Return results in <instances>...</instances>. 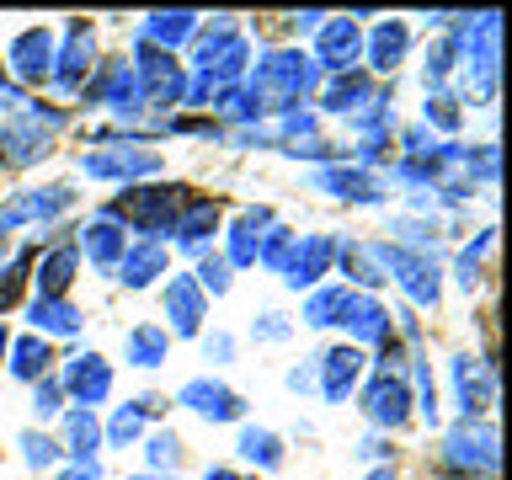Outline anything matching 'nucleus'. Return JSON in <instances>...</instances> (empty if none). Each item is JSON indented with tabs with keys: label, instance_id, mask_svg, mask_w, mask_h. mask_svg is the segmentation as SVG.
Masks as SVG:
<instances>
[{
	"label": "nucleus",
	"instance_id": "nucleus-1",
	"mask_svg": "<svg viewBox=\"0 0 512 480\" xmlns=\"http://www.w3.org/2000/svg\"><path fill=\"white\" fill-rule=\"evenodd\" d=\"M310 86H315L310 59H304V54H272V59L256 64L246 96L256 102V112H288Z\"/></svg>",
	"mask_w": 512,
	"mask_h": 480
},
{
	"label": "nucleus",
	"instance_id": "nucleus-2",
	"mask_svg": "<svg viewBox=\"0 0 512 480\" xmlns=\"http://www.w3.org/2000/svg\"><path fill=\"white\" fill-rule=\"evenodd\" d=\"M187 208V187H128L118 203H112V224L128 219L134 230L144 235H160V230H171L176 214Z\"/></svg>",
	"mask_w": 512,
	"mask_h": 480
},
{
	"label": "nucleus",
	"instance_id": "nucleus-3",
	"mask_svg": "<svg viewBox=\"0 0 512 480\" xmlns=\"http://www.w3.org/2000/svg\"><path fill=\"white\" fill-rule=\"evenodd\" d=\"M134 86L150 107H176L187 102V75L182 64H176V54H160V48L139 43V64H134Z\"/></svg>",
	"mask_w": 512,
	"mask_h": 480
},
{
	"label": "nucleus",
	"instance_id": "nucleus-4",
	"mask_svg": "<svg viewBox=\"0 0 512 480\" xmlns=\"http://www.w3.org/2000/svg\"><path fill=\"white\" fill-rule=\"evenodd\" d=\"M64 112H43V107H27L22 118H11L0 128V160L6 166H32V160L48 155V128H59Z\"/></svg>",
	"mask_w": 512,
	"mask_h": 480
},
{
	"label": "nucleus",
	"instance_id": "nucleus-5",
	"mask_svg": "<svg viewBox=\"0 0 512 480\" xmlns=\"http://www.w3.org/2000/svg\"><path fill=\"white\" fill-rule=\"evenodd\" d=\"M198 70H203L208 86H224V80H235L246 70V43L235 38L230 16H219V27L198 38Z\"/></svg>",
	"mask_w": 512,
	"mask_h": 480
},
{
	"label": "nucleus",
	"instance_id": "nucleus-6",
	"mask_svg": "<svg viewBox=\"0 0 512 480\" xmlns=\"http://www.w3.org/2000/svg\"><path fill=\"white\" fill-rule=\"evenodd\" d=\"M379 267L395 272L400 288H406L416 304H427V310L438 304V272H432L427 256H416V251H406V246H379Z\"/></svg>",
	"mask_w": 512,
	"mask_h": 480
},
{
	"label": "nucleus",
	"instance_id": "nucleus-7",
	"mask_svg": "<svg viewBox=\"0 0 512 480\" xmlns=\"http://www.w3.org/2000/svg\"><path fill=\"white\" fill-rule=\"evenodd\" d=\"M363 411L374 427H406L411 422V390L400 374H379L363 384Z\"/></svg>",
	"mask_w": 512,
	"mask_h": 480
},
{
	"label": "nucleus",
	"instance_id": "nucleus-8",
	"mask_svg": "<svg viewBox=\"0 0 512 480\" xmlns=\"http://www.w3.org/2000/svg\"><path fill=\"white\" fill-rule=\"evenodd\" d=\"M80 171L102 176V182H134V176L160 171V155L155 150H91V155H80Z\"/></svg>",
	"mask_w": 512,
	"mask_h": 480
},
{
	"label": "nucleus",
	"instance_id": "nucleus-9",
	"mask_svg": "<svg viewBox=\"0 0 512 480\" xmlns=\"http://www.w3.org/2000/svg\"><path fill=\"white\" fill-rule=\"evenodd\" d=\"M448 464H454V470H470V475H491L496 470V432L475 427V422L454 427L448 432Z\"/></svg>",
	"mask_w": 512,
	"mask_h": 480
},
{
	"label": "nucleus",
	"instance_id": "nucleus-10",
	"mask_svg": "<svg viewBox=\"0 0 512 480\" xmlns=\"http://www.w3.org/2000/svg\"><path fill=\"white\" fill-rule=\"evenodd\" d=\"M182 406H192L198 416H208V422H240V411H246V400H240L230 384H219V379H192L182 384Z\"/></svg>",
	"mask_w": 512,
	"mask_h": 480
},
{
	"label": "nucleus",
	"instance_id": "nucleus-11",
	"mask_svg": "<svg viewBox=\"0 0 512 480\" xmlns=\"http://www.w3.org/2000/svg\"><path fill=\"white\" fill-rule=\"evenodd\" d=\"M454 390H459L464 416L491 411V406H496V368L480 363V358H459V363H454Z\"/></svg>",
	"mask_w": 512,
	"mask_h": 480
},
{
	"label": "nucleus",
	"instance_id": "nucleus-12",
	"mask_svg": "<svg viewBox=\"0 0 512 480\" xmlns=\"http://www.w3.org/2000/svg\"><path fill=\"white\" fill-rule=\"evenodd\" d=\"M91 59H96V43H91V27L86 22H75L70 27V38H64V48H54V86H64V91H75L80 80H86V70H91Z\"/></svg>",
	"mask_w": 512,
	"mask_h": 480
},
{
	"label": "nucleus",
	"instance_id": "nucleus-13",
	"mask_svg": "<svg viewBox=\"0 0 512 480\" xmlns=\"http://www.w3.org/2000/svg\"><path fill=\"white\" fill-rule=\"evenodd\" d=\"M6 59H11V70L22 80H43L48 70H54V32H48V27H27L22 38H11Z\"/></svg>",
	"mask_w": 512,
	"mask_h": 480
},
{
	"label": "nucleus",
	"instance_id": "nucleus-14",
	"mask_svg": "<svg viewBox=\"0 0 512 480\" xmlns=\"http://www.w3.org/2000/svg\"><path fill=\"white\" fill-rule=\"evenodd\" d=\"M336 262V246L326 235H299V246H294V262H288L283 272V283L288 288H315L320 278H326V267Z\"/></svg>",
	"mask_w": 512,
	"mask_h": 480
},
{
	"label": "nucleus",
	"instance_id": "nucleus-15",
	"mask_svg": "<svg viewBox=\"0 0 512 480\" xmlns=\"http://www.w3.org/2000/svg\"><path fill=\"white\" fill-rule=\"evenodd\" d=\"M70 198H75L70 187L22 192L16 203H6V208H0V235H6V230H16V224H32V219H54V214H64V208H70Z\"/></svg>",
	"mask_w": 512,
	"mask_h": 480
},
{
	"label": "nucleus",
	"instance_id": "nucleus-16",
	"mask_svg": "<svg viewBox=\"0 0 512 480\" xmlns=\"http://www.w3.org/2000/svg\"><path fill=\"white\" fill-rule=\"evenodd\" d=\"M358 48H363V32L358 22H347V16H336V22L320 27V48H315V59H320V70H352V59H358Z\"/></svg>",
	"mask_w": 512,
	"mask_h": 480
},
{
	"label": "nucleus",
	"instance_id": "nucleus-17",
	"mask_svg": "<svg viewBox=\"0 0 512 480\" xmlns=\"http://www.w3.org/2000/svg\"><path fill=\"white\" fill-rule=\"evenodd\" d=\"M64 390H70L80 406H96V400H107V390H112V368H107V358H96V352H86V358H75L70 368H64Z\"/></svg>",
	"mask_w": 512,
	"mask_h": 480
},
{
	"label": "nucleus",
	"instance_id": "nucleus-18",
	"mask_svg": "<svg viewBox=\"0 0 512 480\" xmlns=\"http://www.w3.org/2000/svg\"><path fill=\"white\" fill-rule=\"evenodd\" d=\"M358 379H363V352L358 347H331L326 352V368H320V395L342 400V395L358 390Z\"/></svg>",
	"mask_w": 512,
	"mask_h": 480
},
{
	"label": "nucleus",
	"instance_id": "nucleus-19",
	"mask_svg": "<svg viewBox=\"0 0 512 480\" xmlns=\"http://www.w3.org/2000/svg\"><path fill=\"white\" fill-rule=\"evenodd\" d=\"M272 224V208H246L235 224H230V267H256V251H262V230Z\"/></svg>",
	"mask_w": 512,
	"mask_h": 480
},
{
	"label": "nucleus",
	"instance_id": "nucleus-20",
	"mask_svg": "<svg viewBox=\"0 0 512 480\" xmlns=\"http://www.w3.org/2000/svg\"><path fill=\"white\" fill-rule=\"evenodd\" d=\"M166 315H171V331L176 336H198V326H203V288L192 283V278H171Z\"/></svg>",
	"mask_w": 512,
	"mask_h": 480
},
{
	"label": "nucleus",
	"instance_id": "nucleus-21",
	"mask_svg": "<svg viewBox=\"0 0 512 480\" xmlns=\"http://www.w3.org/2000/svg\"><path fill=\"white\" fill-rule=\"evenodd\" d=\"M75 267H80V251L75 246H54V251H48L43 262H38V278H32V283H38V299H64V294H70Z\"/></svg>",
	"mask_w": 512,
	"mask_h": 480
},
{
	"label": "nucleus",
	"instance_id": "nucleus-22",
	"mask_svg": "<svg viewBox=\"0 0 512 480\" xmlns=\"http://www.w3.org/2000/svg\"><path fill=\"white\" fill-rule=\"evenodd\" d=\"M192 32H198V16H192V11H155L150 22H144V32H139V43L171 54V48H182Z\"/></svg>",
	"mask_w": 512,
	"mask_h": 480
},
{
	"label": "nucleus",
	"instance_id": "nucleus-23",
	"mask_svg": "<svg viewBox=\"0 0 512 480\" xmlns=\"http://www.w3.org/2000/svg\"><path fill=\"white\" fill-rule=\"evenodd\" d=\"M347 331L358 336V342H390V310H384L379 299H363V294H352V304H347Z\"/></svg>",
	"mask_w": 512,
	"mask_h": 480
},
{
	"label": "nucleus",
	"instance_id": "nucleus-24",
	"mask_svg": "<svg viewBox=\"0 0 512 480\" xmlns=\"http://www.w3.org/2000/svg\"><path fill=\"white\" fill-rule=\"evenodd\" d=\"M315 182L326 187L331 198H352V203H374V198H384L379 176H368V171H352V166H331V171H320Z\"/></svg>",
	"mask_w": 512,
	"mask_h": 480
},
{
	"label": "nucleus",
	"instance_id": "nucleus-25",
	"mask_svg": "<svg viewBox=\"0 0 512 480\" xmlns=\"http://www.w3.org/2000/svg\"><path fill=\"white\" fill-rule=\"evenodd\" d=\"M80 246H86V256H91L96 267H118L123 251H128V240H123V230L112 219H96V224L80 230Z\"/></svg>",
	"mask_w": 512,
	"mask_h": 480
},
{
	"label": "nucleus",
	"instance_id": "nucleus-26",
	"mask_svg": "<svg viewBox=\"0 0 512 480\" xmlns=\"http://www.w3.org/2000/svg\"><path fill=\"white\" fill-rule=\"evenodd\" d=\"M406 48H411V32L406 22H379L374 32H368V59H374V70H395L400 59H406Z\"/></svg>",
	"mask_w": 512,
	"mask_h": 480
},
{
	"label": "nucleus",
	"instance_id": "nucleus-27",
	"mask_svg": "<svg viewBox=\"0 0 512 480\" xmlns=\"http://www.w3.org/2000/svg\"><path fill=\"white\" fill-rule=\"evenodd\" d=\"M118 272H123L128 288H150L160 272H166V251H160L155 240H144V246H128L123 262H118Z\"/></svg>",
	"mask_w": 512,
	"mask_h": 480
},
{
	"label": "nucleus",
	"instance_id": "nucleus-28",
	"mask_svg": "<svg viewBox=\"0 0 512 480\" xmlns=\"http://www.w3.org/2000/svg\"><path fill=\"white\" fill-rule=\"evenodd\" d=\"M496 32H502V22L496 16H480V27H475V38L464 32V43H470V54H475V70H480V91H496Z\"/></svg>",
	"mask_w": 512,
	"mask_h": 480
},
{
	"label": "nucleus",
	"instance_id": "nucleus-29",
	"mask_svg": "<svg viewBox=\"0 0 512 480\" xmlns=\"http://www.w3.org/2000/svg\"><path fill=\"white\" fill-rule=\"evenodd\" d=\"M171 230H176V240H182V246H203V240L219 230V203H208V198H203V203H187L182 214H176Z\"/></svg>",
	"mask_w": 512,
	"mask_h": 480
},
{
	"label": "nucleus",
	"instance_id": "nucleus-30",
	"mask_svg": "<svg viewBox=\"0 0 512 480\" xmlns=\"http://www.w3.org/2000/svg\"><path fill=\"white\" fill-rule=\"evenodd\" d=\"M32 326H38V336H75L80 331V310L70 299H38L32 304Z\"/></svg>",
	"mask_w": 512,
	"mask_h": 480
},
{
	"label": "nucleus",
	"instance_id": "nucleus-31",
	"mask_svg": "<svg viewBox=\"0 0 512 480\" xmlns=\"http://www.w3.org/2000/svg\"><path fill=\"white\" fill-rule=\"evenodd\" d=\"M64 438H70V459H91V448L102 443V422L86 411V406H75L70 416H64Z\"/></svg>",
	"mask_w": 512,
	"mask_h": 480
},
{
	"label": "nucleus",
	"instance_id": "nucleus-32",
	"mask_svg": "<svg viewBox=\"0 0 512 480\" xmlns=\"http://www.w3.org/2000/svg\"><path fill=\"white\" fill-rule=\"evenodd\" d=\"M48 363H54V358H48V342H43V336H22V342L11 347V374H16V379H32V384H38V379L48 374Z\"/></svg>",
	"mask_w": 512,
	"mask_h": 480
},
{
	"label": "nucleus",
	"instance_id": "nucleus-33",
	"mask_svg": "<svg viewBox=\"0 0 512 480\" xmlns=\"http://www.w3.org/2000/svg\"><path fill=\"white\" fill-rule=\"evenodd\" d=\"M336 256H342V267H347V278H358V283H384V267H379V246H358V240H347V246H336Z\"/></svg>",
	"mask_w": 512,
	"mask_h": 480
},
{
	"label": "nucleus",
	"instance_id": "nucleus-34",
	"mask_svg": "<svg viewBox=\"0 0 512 480\" xmlns=\"http://www.w3.org/2000/svg\"><path fill=\"white\" fill-rule=\"evenodd\" d=\"M347 304H352L347 288H320V294H310V304H304V320H310V326H336V320L347 315Z\"/></svg>",
	"mask_w": 512,
	"mask_h": 480
},
{
	"label": "nucleus",
	"instance_id": "nucleus-35",
	"mask_svg": "<svg viewBox=\"0 0 512 480\" xmlns=\"http://www.w3.org/2000/svg\"><path fill=\"white\" fill-rule=\"evenodd\" d=\"M326 107L342 112V107H374V86H368L363 75H342L326 86Z\"/></svg>",
	"mask_w": 512,
	"mask_h": 480
},
{
	"label": "nucleus",
	"instance_id": "nucleus-36",
	"mask_svg": "<svg viewBox=\"0 0 512 480\" xmlns=\"http://www.w3.org/2000/svg\"><path fill=\"white\" fill-rule=\"evenodd\" d=\"M160 358H166V331H160V326H139L134 336H128V363L155 368Z\"/></svg>",
	"mask_w": 512,
	"mask_h": 480
},
{
	"label": "nucleus",
	"instance_id": "nucleus-37",
	"mask_svg": "<svg viewBox=\"0 0 512 480\" xmlns=\"http://www.w3.org/2000/svg\"><path fill=\"white\" fill-rule=\"evenodd\" d=\"M240 454L256 459L262 470H272V464H283V448H278V438H272L267 427H246V432H240Z\"/></svg>",
	"mask_w": 512,
	"mask_h": 480
},
{
	"label": "nucleus",
	"instance_id": "nucleus-38",
	"mask_svg": "<svg viewBox=\"0 0 512 480\" xmlns=\"http://www.w3.org/2000/svg\"><path fill=\"white\" fill-rule=\"evenodd\" d=\"M294 246H299V235H288V230H272V235H262V251H256V262H262V267H278V272H288V262H294Z\"/></svg>",
	"mask_w": 512,
	"mask_h": 480
},
{
	"label": "nucleus",
	"instance_id": "nucleus-39",
	"mask_svg": "<svg viewBox=\"0 0 512 480\" xmlns=\"http://www.w3.org/2000/svg\"><path fill=\"white\" fill-rule=\"evenodd\" d=\"M144 416H150V406H144V400H139V406H123L118 416H112L107 438H112V443H134L139 432H144Z\"/></svg>",
	"mask_w": 512,
	"mask_h": 480
},
{
	"label": "nucleus",
	"instance_id": "nucleus-40",
	"mask_svg": "<svg viewBox=\"0 0 512 480\" xmlns=\"http://www.w3.org/2000/svg\"><path fill=\"white\" fill-rule=\"evenodd\" d=\"M22 459L32 470H48V464H59V443L43 438V432H22Z\"/></svg>",
	"mask_w": 512,
	"mask_h": 480
},
{
	"label": "nucleus",
	"instance_id": "nucleus-41",
	"mask_svg": "<svg viewBox=\"0 0 512 480\" xmlns=\"http://www.w3.org/2000/svg\"><path fill=\"white\" fill-rule=\"evenodd\" d=\"M27 267H32V256H16V262L0 272V310H11L16 299H22V283H27Z\"/></svg>",
	"mask_w": 512,
	"mask_h": 480
},
{
	"label": "nucleus",
	"instance_id": "nucleus-42",
	"mask_svg": "<svg viewBox=\"0 0 512 480\" xmlns=\"http://www.w3.org/2000/svg\"><path fill=\"white\" fill-rule=\"evenodd\" d=\"M198 288H208V294H230V262H224V256H203Z\"/></svg>",
	"mask_w": 512,
	"mask_h": 480
},
{
	"label": "nucleus",
	"instance_id": "nucleus-43",
	"mask_svg": "<svg viewBox=\"0 0 512 480\" xmlns=\"http://www.w3.org/2000/svg\"><path fill=\"white\" fill-rule=\"evenodd\" d=\"M214 112H224V118H240V123L262 118V112H256V102H251L246 91H219V102H214Z\"/></svg>",
	"mask_w": 512,
	"mask_h": 480
},
{
	"label": "nucleus",
	"instance_id": "nucleus-44",
	"mask_svg": "<svg viewBox=\"0 0 512 480\" xmlns=\"http://www.w3.org/2000/svg\"><path fill=\"white\" fill-rule=\"evenodd\" d=\"M176 459H182L176 432H155V438H150V464H155V470H166V464H176Z\"/></svg>",
	"mask_w": 512,
	"mask_h": 480
},
{
	"label": "nucleus",
	"instance_id": "nucleus-45",
	"mask_svg": "<svg viewBox=\"0 0 512 480\" xmlns=\"http://www.w3.org/2000/svg\"><path fill=\"white\" fill-rule=\"evenodd\" d=\"M486 251H491V230L475 240V251L459 256V283H464V288H475V272H480V256H486Z\"/></svg>",
	"mask_w": 512,
	"mask_h": 480
},
{
	"label": "nucleus",
	"instance_id": "nucleus-46",
	"mask_svg": "<svg viewBox=\"0 0 512 480\" xmlns=\"http://www.w3.org/2000/svg\"><path fill=\"white\" fill-rule=\"evenodd\" d=\"M59 395H64V384L43 374V379H38V400H32V406H38V416H54V411H59Z\"/></svg>",
	"mask_w": 512,
	"mask_h": 480
},
{
	"label": "nucleus",
	"instance_id": "nucleus-47",
	"mask_svg": "<svg viewBox=\"0 0 512 480\" xmlns=\"http://www.w3.org/2000/svg\"><path fill=\"white\" fill-rule=\"evenodd\" d=\"M427 118L438 123V128H459V107L448 102V96H432V102H427Z\"/></svg>",
	"mask_w": 512,
	"mask_h": 480
},
{
	"label": "nucleus",
	"instance_id": "nucleus-48",
	"mask_svg": "<svg viewBox=\"0 0 512 480\" xmlns=\"http://www.w3.org/2000/svg\"><path fill=\"white\" fill-rule=\"evenodd\" d=\"M59 480H102V464L80 459V464H70V470H59Z\"/></svg>",
	"mask_w": 512,
	"mask_h": 480
},
{
	"label": "nucleus",
	"instance_id": "nucleus-49",
	"mask_svg": "<svg viewBox=\"0 0 512 480\" xmlns=\"http://www.w3.org/2000/svg\"><path fill=\"white\" fill-rule=\"evenodd\" d=\"M320 22H326L320 11H304V16H294V27H299V32H310V27H320Z\"/></svg>",
	"mask_w": 512,
	"mask_h": 480
},
{
	"label": "nucleus",
	"instance_id": "nucleus-50",
	"mask_svg": "<svg viewBox=\"0 0 512 480\" xmlns=\"http://www.w3.org/2000/svg\"><path fill=\"white\" fill-rule=\"evenodd\" d=\"M283 331H288V326H283L278 315H267V320H262V336H283Z\"/></svg>",
	"mask_w": 512,
	"mask_h": 480
},
{
	"label": "nucleus",
	"instance_id": "nucleus-51",
	"mask_svg": "<svg viewBox=\"0 0 512 480\" xmlns=\"http://www.w3.org/2000/svg\"><path fill=\"white\" fill-rule=\"evenodd\" d=\"M208 480H240L235 470H208Z\"/></svg>",
	"mask_w": 512,
	"mask_h": 480
},
{
	"label": "nucleus",
	"instance_id": "nucleus-52",
	"mask_svg": "<svg viewBox=\"0 0 512 480\" xmlns=\"http://www.w3.org/2000/svg\"><path fill=\"white\" fill-rule=\"evenodd\" d=\"M6 352H11V336H6V326H0V358H6Z\"/></svg>",
	"mask_w": 512,
	"mask_h": 480
},
{
	"label": "nucleus",
	"instance_id": "nucleus-53",
	"mask_svg": "<svg viewBox=\"0 0 512 480\" xmlns=\"http://www.w3.org/2000/svg\"><path fill=\"white\" fill-rule=\"evenodd\" d=\"M363 480H395L390 470H374V475H363Z\"/></svg>",
	"mask_w": 512,
	"mask_h": 480
},
{
	"label": "nucleus",
	"instance_id": "nucleus-54",
	"mask_svg": "<svg viewBox=\"0 0 512 480\" xmlns=\"http://www.w3.org/2000/svg\"><path fill=\"white\" fill-rule=\"evenodd\" d=\"M134 480H160V475H134Z\"/></svg>",
	"mask_w": 512,
	"mask_h": 480
}]
</instances>
